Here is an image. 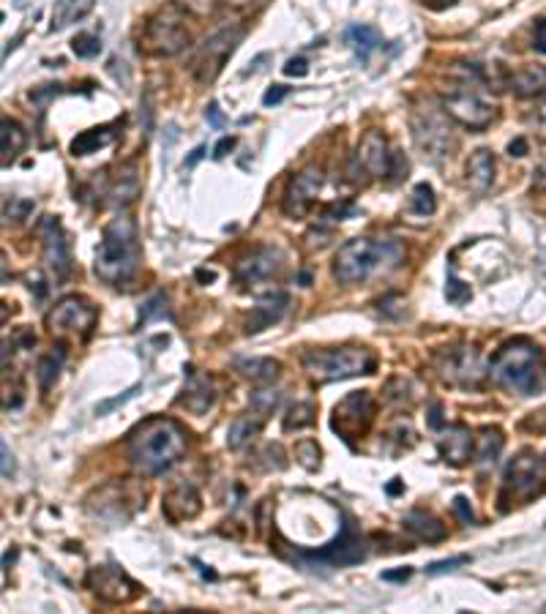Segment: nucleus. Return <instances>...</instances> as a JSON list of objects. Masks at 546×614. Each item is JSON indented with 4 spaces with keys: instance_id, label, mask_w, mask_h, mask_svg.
Listing matches in <instances>:
<instances>
[{
    "instance_id": "5",
    "label": "nucleus",
    "mask_w": 546,
    "mask_h": 614,
    "mask_svg": "<svg viewBox=\"0 0 546 614\" xmlns=\"http://www.w3.org/2000/svg\"><path fill=\"white\" fill-rule=\"evenodd\" d=\"M304 369L314 383H336L358 374H375L377 361L369 347H342V350H309Z\"/></svg>"
},
{
    "instance_id": "57",
    "label": "nucleus",
    "mask_w": 546,
    "mask_h": 614,
    "mask_svg": "<svg viewBox=\"0 0 546 614\" xmlns=\"http://www.w3.org/2000/svg\"><path fill=\"white\" fill-rule=\"evenodd\" d=\"M508 153H511V156H516V159H519V156H525V153H527V140H522V137H516V140L511 142V145H508Z\"/></svg>"
},
{
    "instance_id": "11",
    "label": "nucleus",
    "mask_w": 546,
    "mask_h": 614,
    "mask_svg": "<svg viewBox=\"0 0 546 614\" xmlns=\"http://www.w3.org/2000/svg\"><path fill=\"white\" fill-rule=\"evenodd\" d=\"M96 317H99L96 306H91L85 298L69 295V298H63V301L52 306L50 314H47V328L58 339H66V336L85 339L93 331Z\"/></svg>"
},
{
    "instance_id": "13",
    "label": "nucleus",
    "mask_w": 546,
    "mask_h": 614,
    "mask_svg": "<svg viewBox=\"0 0 546 614\" xmlns=\"http://www.w3.org/2000/svg\"><path fill=\"white\" fill-rule=\"evenodd\" d=\"M443 110L454 118L456 123H462L465 129L484 131L489 123L495 121V107L484 101L473 91V82L467 85H456L454 91H448L443 96Z\"/></svg>"
},
{
    "instance_id": "19",
    "label": "nucleus",
    "mask_w": 546,
    "mask_h": 614,
    "mask_svg": "<svg viewBox=\"0 0 546 614\" xmlns=\"http://www.w3.org/2000/svg\"><path fill=\"white\" fill-rule=\"evenodd\" d=\"M320 189H323V172L320 170L309 167V170L293 175V181H290L287 192H284V202H282L284 213L293 216V219L306 216L309 208L314 205V200H317Z\"/></svg>"
},
{
    "instance_id": "25",
    "label": "nucleus",
    "mask_w": 546,
    "mask_h": 614,
    "mask_svg": "<svg viewBox=\"0 0 546 614\" xmlns=\"http://www.w3.org/2000/svg\"><path fill=\"white\" fill-rule=\"evenodd\" d=\"M181 407H186L189 413L203 415L208 407L213 404V385L208 377L197 374L194 369H189V380L183 385V396L178 399Z\"/></svg>"
},
{
    "instance_id": "28",
    "label": "nucleus",
    "mask_w": 546,
    "mask_h": 614,
    "mask_svg": "<svg viewBox=\"0 0 546 614\" xmlns=\"http://www.w3.org/2000/svg\"><path fill=\"white\" fill-rule=\"evenodd\" d=\"M347 44L355 50L358 61L366 63L372 52L383 47V36H380L377 28H369V25H353V28L347 31Z\"/></svg>"
},
{
    "instance_id": "52",
    "label": "nucleus",
    "mask_w": 546,
    "mask_h": 614,
    "mask_svg": "<svg viewBox=\"0 0 546 614\" xmlns=\"http://www.w3.org/2000/svg\"><path fill=\"white\" fill-rule=\"evenodd\" d=\"M233 148H235L233 137H224V140H219V145L213 148V159H224L227 151H233Z\"/></svg>"
},
{
    "instance_id": "47",
    "label": "nucleus",
    "mask_w": 546,
    "mask_h": 614,
    "mask_svg": "<svg viewBox=\"0 0 546 614\" xmlns=\"http://www.w3.org/2000/svg\"><path fill=\"white\" fill-rule=\"evenodd\" d=\"M287 93H290L287 85H273V88H268V93L263 96V104L265 107H273V104H279Z\"/></svg>"
},
{
    "instance_id": "43",
    "label": "nucleus",
    "mask_w": 546,
    "mask_h": 614,
    "mask_svg": "<svg viewBox=\"0 0 546 614\" xmlns=\"http://www.w3.org/2000/svg\"><path fill=\"white\" fill-rule=\"evenodd\" d=\"M164 314H167V298H164V295H156V298H151V301L142 306L140 325L148 323L151 317H164Z\"/></svg>"
},
{
    "instance_id": "27",
    "label": "nucleus",
    "mask_w": 546,
    "mask_h": 614,
    "mask_svg": "<svg viewBox=\"0 0 546 614\" xmlns=\"http://www.w3.org/2000/svg\"><path fill=\"white\" fill-rule=\"evenodd\" d=\"M25 142H28V137H25V131H22L20 123L11 121V118H3V121H0V153H3V167H9V164L25 151Z\"/></svg>"
},
{
    "instance_id": "21",
    "label": "nucleus",
    "mask_w": 546,
    "mask_h": 614,
    "mask_svg": "<svg viewBox=\"0 0 546 614\" xmlns=\"http://www.w3.org/2000/svg\"><path fill=\"white\" fill-rule=\"evenodd\" d=\"M437 448H440L443 462L454 464V467H465L476 456V437L467 426H448Z\"/></svg>"
},
{
    "instance_id": "10",
    "label": "nucleus",
    "mask_w": 546,
    "mask_h": 614,
    "mask_svg": "<svg viewBox=\"0 0 546 614\" xmlns=\"http://www.w3.org/2000/svg\"><path fill=\"white\" fill-rule=\"evenodd\" d=\"M546 486V473L544 464L538 459L533 451H522L516 456L514 462L506 467V475H503V494L500 500H533L536 494L544 492Z\"/></svg>"
},
{
    "instance_id": "33",
    "label": "nucleus",
    "mask_w": 546,
    "mask_h": 614,
    "mask_svg": "<svg viewBox=\"0 0 546 614\" xmlns=\"http://www.w3.org/2000/svg\"><path fill=\"white\" fill-rule=\"evenodd\" d=\"M265 418H260V415H241L238 421L230 426V434H227V445L230 448H241V445H246L249 440H254L257 434H260V429H263Z\"/></svg>"
},
{
    "instance_id": "12",
    "label": "nucleus",
    "mask_w": 546,
    "mask_h": 614,
    "mask_svg": "<svg viewBox=\"0 0 546 614\" xmlns=\"http://www.w3.org/2000/svg\"><path fill=\"white\" fill-rule=\"evenodd\" d=\"M366 557V541L364 535L358 533L353 527V522L347 519V524L342 527V535L336 538L334 544H328L320 552L312 554H298V563L304 568H344V565L361 563Z\"/></svg>"
},
{
    "instance_id": "54",
    "label": "nucleus",
    "mask_w": 546,
    "mask_h": 614,
    "mask_svg": "<svg viewBox=\"0 0 546 614\" xmlns=\"http://www.w3.org/2000/svg\"><path fill=\"white\" fill-rule=\"evenodd\" d=\"M410 574H413L410 568H402V571H385L383 579H385V582H407V579H410Z\"/></svg>"
},
{
    "instance_id": "1",
    "label": "nucleus",
    "mask_w": 546,
    "mask_h": 614,
    "mask_svg": "<svg viewBox=\"0 0 546 614\" xmlns=\"http://www.w3.org/2000/svg\"><path fill=\"white\" fill-rule=\"evenodd\" d=\"M189 434L172 418H148L129 434V456L142 475H162L186 453Z\"/></svg>"
},
{
    "instance_id": "18",
    "label": "nucleus",
    "mask_w": 546,
    "mask_h": 614,
    "mask_svg": "<svg viewBox=\"0 0 546 614\" xmlns=\"http://www.w3.org/2000/svg\"><path fill=\"white\" fill-rule=\"evenodd\" d=\"M282 265L284 257L279 249H273V246H257V249H252L246 257L238 260L235 276H238V282L241 284L254 287V284H263L268 282V279H273V276H279V273H282Z\"/></svg>"
},
{
    "instance_id": "22",
    "label": "nucleus",
    "mask_w": 546,
    "mask_h": 614,
    "mask_svg": "<svg viewBox=\"0 0 546 614\" xmlns=\"http://www.w3.org/2000/svg\"><path fill=\"white\" fill-rule=\"evenodd\" d=\"M287 306H290L287 292H271V295L260 298L252 314H249V320H246V333H260L265 328H271L273 323H279L284 312H287Z\"/></svg>"
},
{
    "instance_id": "15",
    "label": "nucleus",
    "mask_w": 546,
    "mask_h": 614,
    "mask_svg": "<svg viewBox=\"0 0 546 614\" xmlns=\"http://www.w3.org/2000/svg\"><path fill=\"white\" fill-rule=\"evenodd\" d=\"M391 162H394V153L388 148V137L380 129H369L355 151L353 178L358 181L361 172L369 178H385L391 172Z\"/></svg>"
},
{
    "instance_id": "42",
    "label": "nucleus",
    "mask_w": 546,
    "mask_h": 614,
    "mask_svg": "<svg viewBox=\"0 0 546 614\" xmlns=\"http://www.w3.org/2000/svg\"><path fill=\"white\" fill-rule=\"evenodd\" d=\"M33 200H22V197H11V202H6V208H3V216H6V222H22V219H28L33 213Z\"/></svg>"
},
{
    "instance_id": "4",
    "label": "nucleus",
    "mask_w": 546,
    "mask_h": 614,
    "mask_svg": "<svg viewBox=\"0 0 546 614\" xmlns=\"http://www.w3.org/2000/svg\"><path fill=\"white\" fill-rule=\"evenodd\" d=\"M405 260V246L391 238H353L336 252L334 276L342 284H358L375 273L394 271Z\"/></svg>"
},
{
    "instance_id": "50",
    "label": "nucleus",
    "mask_w": 546,
    "mask_h": 614,
    "mask_svg": "<svg viewBox=\"0 0 546 614\" xmlns=\"http://www.w3.org/2000/svg\"><path fill=\"white\" fill-rule=\"evenodd\" d=\"M205 118H208V123H211L213 129H222V126H224V118H222V112H219V104H211V107L205 110Z\"/></svg>"
},
{
    "instance_id": "53",
    "label": "nucleus",
    "mask_w": 546,
    "mask_h": 614,
    "mask_svg": "<svg viewBox=\"0 0 546 614\" xmlns=\"http://www.w3.org/2000/svg\"><path fill=\"white\" fill-rule=\"evenodd\" d=\"M0 453H3V478H11V473H14V459H11L9 445H0Z\"/></svg>"
},
{
    "instance_id": "59",
    "label": "nucleus",
    "mask_w": 546,
    "mask_h": 614,
    "mask_svg": "<svg viewBox=\"0 0 546 614\" xmlns=\"http://www.w3.org/2000/svg\"><path fill=\"white\" fill-rule=\"evenodd\" d=\"M183 3H186V6H192V9H197V11H203L205 6H208V0H183Z\"/></svg>"
},
{
    "instance_id": "30",
    "label": "nucleus",
    "mask_w": 546,
    "mask_h": 614,
    "mask_svg": "<svg viewBox=\"0 0 546 614\" xmlns=\"http://www.w3.org/2000/svg\"><path fill=\"white\" fill-rule=\"evenodd\" d=\"M137 194H140V175H137V167L129 164V167H123L118 172V178H115L110 189V197L115 205H129L132 200H137Z\"/></svg>"
},
{
    "instance_id": "61",
    "label": "nucleus",
    "mask_w": 546,
    "mask_h": 614,
    "mask_svg": "<svg viewBox=\"0 0 546 614\" xmlns=\"http://www.w3.org/2000/svg\"><path fill=\"white\" fill-rule=\"evenodd\" d=\"M399 489H402V484H391V486H388V492H391V494H396V492H399Z\"/></svg>"
},
{
    "instance_id": "24",
    "label": "nucleus",
    "mask_w": 546,
    "mask_h": 614,
    "mask_svg": "<svg viewBox=\"0 0 546 614\" xmlns=\"http://www.w3.org/2000/svg\"><path fill=\"white\" fill-rule=\"evenodd\" d=\"M508 88L519 99H538L546 93V66H522L508 77Z\"/></svg>"
},
{
    "instance_id": "9",
    "label": "nucleus",
    "mask_w": 546,
    "mask_h": 614,
    "mask_svg": "<svg viewBox=\"0 0 546 614\" xmlns=\"http://www.w3.org/2000/svg\"><path fill=\"white\" fill-rule=\"evenodd\" d=\"M377 404L375 396L369 391H353L344 396L342 402L334 407V418H331V429H334L344 443L353 445L355 440H361L369 426L375 421Z\"/></svg>"
},
{
    "instance_id": "36",
    "label": "nucleus",
    "mask_w": 546,
    "mask_h": 614,
    "mask_svg": "<svg viewBox=\"0 0 546 614\" xmlns=\"http://www.w3.org/2000/svg\"><path fill=\"white\" fill-rule=\"evenodd\" d=\"M437 208V200H435V192H432V186L429 183H418L413 189V197H410V211L415 213V216H432Z\"/></svg>"
},
{
    "instance_id": "7",
    "label": "nucleus",
    "mask_w": 546,
    "mask_h": 614,
    "mask_svg": "<svg viewBox=\"0 0 546 614\" xmlns=\"http://www.w3.org/2000/svg\"><path fill=\"white\" fill-rule=\"evenodd\" d=\"M189 28H186V14L178 3H167L164 9L153 14L151 20L145 22L142 31V50L156 58H170L186 50L189 44Z\"/></svg>"
},
{
    "instance_id": "35",
    "label": "nucleus",
    "mask_w": 546,
    "mask_h": 614,
    "mask_svg": "<svg viewBox=\"0 0 546 614\" xmlns=\"http://www.w3.org/2000/svg\"><path fill=\"white\" fill-rule=\"evenodd\" d=\"M314 415H317V407L312 402H301L290 407V413L284 415V432H301V429H309L314 423Z\"/></svg>"
},
{
    "instance_id": "51",
    "label": "nucleus",
    "mask_w": 546,
    "mask_h": 614,
    "mask_svg": "<svg viewBox=\"0 0 546 614\" xmlns=\"http://www.w3.org/2000/svg\"><path fill=\"white\" fill-rule=\"evenodd\" d=\"M533 47L546 55V20H541L536 25V39H533Z\"/></svg>"
},
{
    "instance_id": "29",
    "label": "nucleus",
    "mask_w": 546,
    "mask_h": 614,
    "mask_svg": "<svg viewBox=\"0 0 546 614\" xmlns=\"http://www.w3.org/2000/svg\"><path fill=\"white\" fill-rule=\"evenodd\" d=\"M235 369H238L246 380H252V383L268 385L279 377V369H282V366L273 361V358H243V361L235 363Z\"/></svg>"
},
{
    "instance_id": "23",
    "label": "nucleus",
    "mask_w": 546,
    "mask_h": 614,
    "mask_svg": "<svg viewBox=\"0 0 546 614\" xmlns=\"http://www.w3.org/2000/svg\"><path fill=\"white\" fill-rule=\"evenodd\" d=\"M492 183H495V156L486 148H478L467 162V186L473 194L484 197Z\"/></svg>"
},
{
    "instance_id": "8",
    "label": "nucleus",
    "mask_w": 546,
    "mask_h": 614,
    "mask_svg": "<svg viewBox=\"0 0 546 614\" xmlns=\"http://www.w3.org/2000/svg\"><path fill=\"white\" fill-rule=\"evenodd\" d=\"M243 33H246V28H243L241 22L224 25L222 31L213 33L211 39L205 41L203 47L197 50V55H194V63H192V71L200 85H211V82L222 74L224 63H227V58H230V55L235 52L238 41L243 39Z\"/></svg>"
},
{
    "instance_id": "34",
    "label": "nucleus",
    "mask_w": 546,
    "mask_h": 614,
    "mask_svg": "<svg viewBox=\"0 0 546 614\" xmlns=\"http://www.w3.org/2000/svg\"><path fill=\"white\" fill-rule=\"evenodd\" d=\"M63 358H66V353L58 347V350H52L50 355H44L39 361V366H36V377H39V385L44 391L52 388L55 380H58V374H61L63 369Z\"/></svg>"
},
{
    "instance_id": "31",
    "label": "nucleus",
    "mask_w": 546,
    "mask_h": 614,
    "mask_svg": "<svg viewBox=\"0 0 546 614\" xmlns=\"http://www.w3.org/2000/svg\"><path fill=\"white\" fill-rule=\"evenodd\" d=\"M500 451H503V432H500V429H492V426L481 429V437H476V456H473V459L486 467V464L497 462Z\"/></svg>"
},
{
    "instance_id": "40",
    "label": "nucleus",
    "mask_w": 546,
    "mask_h": 614,
    "mask_svg": "<svg viewBox=\"0 0 546 614\" xmlns=\"http://www.w3.org/2000/svg\"><path fill=\"white\" fill-rule=\"evenodd\" d=\"M82 11H77V0H58V9L52 14V31H61L71 20H77Z\"/></svg>"
},
{
    "instance_id": "20",
    "label": "nucleus",
    "mask_w": 546,
    "mask_h": 614,
    "mask_svg": "<svg viewBox=\"0 0 546 614\" xmlns=\"http://www.w3.org/2000/svg\"><path fill=\"white\" fill-rule=\"evenodd\" d=\"M162 511L172 524L194 519V516L203 511V500H200L197 486L189 484V481H178L175 486H170L162 497Z\"/></svg>"
},
{
    "instance_id": "39",
    "label": "nucleus",
    "mask_w": 546,
    "mask_h": 614,
    "mask_svg": "<svg viewBox=\"0 0 546 614\" xmlns=\"http://www.w3.org/2000/svg\"><path fill=\"white\" fill-rule=\"evenodd\" d=\"M445 298H448V303H454V306H462V303H467L473 298V290H470V284H465L462 279H456L454 273H448Z\"/></svg>"
},
{
    "instance_id": "3",
    "label": "nucleus",
    "mask_w": 546,
    "mask_h": 614,
    "mask_svg": "<svg viewBox=\"0 0 546 614\" xmlns=\"http://www.w3.org/2000/svg\"><path fill=\"white\" fill-rule=\"evenodd\" d=\"M489 374L500 388L519 396H533L546 388V358L536 344H530L527 339H514L497 350Z\"/></svg>"
},
{
    "instance_id": "17",
    "label": "nucleus",
    "mask_w": 546,
    "mask_h": 614,
    "mask_svg": "<svg viewBox=\"0 0 546 614\" xmlns=\"http://www.w3.org/2000/svg\"><path fill=\"white\" fill-rule=\"evenodd\" d=\"M39 235H41V249H44V262L50 273L63 282L71 276V246L66 232H63L61 222L55 216H44L39 224Z\"/></svg>"
},
{
    "instance_id": "60",
    "label": "nucleus",
    "mask_w": 546,
    "mask_h": 614,
    "mask_svg": "<svg viewBox=\"0 0 546 614\" xmlns=\"http://www.w3.org/2000/svg\"><path fill=\"white\" fill-rule=\"evenodd\" d=\"M456 0H432V6H435V9H445V6H454Z\"/></svg>"
},
{
    "instance_id": "14",
    "label": "nucleus",
    "mask_w": 546,
    "mask_h": 614,
    "mask_svg": "<svg viewBox=\"0 0 546 614\" xmlns=\"http://www.w3.org/2000/svg\"><path fill=\"white\" fill-rule=\"evenodd\" d=\"M88 587L96 598H102L107 604H132L134 598L142 593V587L134 582L132 576L123 574L118 565H99L91 568L88 574Z\"/></svg>"
},
{
    "instance_id": "56",
    "label": "nucleus",
    "mask_w": 546,
    "mask_h": 614,
    "mask_svg": "<svg viewBox=\"0 0 546 614\" xmlns=\"http://www.w3.org/2000/svg\"><path fill=\"white\" fill-rule=\"evenodd\" d=\"M440 413H443V407H440V404H432V410H429V426H432V429H443Z\"/></svg>"
},
{
    "instance_id": "26",
    "label": "nucleus",
    "mask_w": 546,
    "mask_h": 614,
    "mask_svg": "<svg viewBox=\"0 0 546 614\" xmlns=\"http://www.w3.org/2000/svg\"><path fill=\"white\" fill-rule=\"evenodd\" d=\"M402 524H405V530H410L418 541H426V544H440V541L448 538L445 524L440 522L435 514H429V511H410Z\"/></svg>"
},
{
    "instance_id": "41",
    "label": "nucleus",
    "mask_w": 546,
    "mask_h": 614,
    "mask_svg": "<svg viewBox=\"0 0 546 614\" xmlns=\"http://www.w3.org/2000/svg\"><path fill=\"white\" fill-rule=\"evenodd\" d=\"M295 459L304 464L306 470H317L320 467V448L314 440H301L295 445Z\"/></svg>"
},
{
    "instance_id": "2",
    "label": "nucleus",
    "mask_w": 546,
    "mask_h": 614,
    "mask_svg": "<svg viewBox=\"0 0 546 614\" xmlns=\"http://www.w3.org/2000/svg\"><path fill=\"white\" fill-rule=\"evenodd\" d=\"M140 268V235H137V222L132 216H118L112 219L102 232V243L96 252L93 271L104 284L121 287L132 282L134 273Z\"/></svg>"
},
{
    "instance_id": "46",
    "label": "nucleus",
    "mask_w": 546,
    "mask_h": 614,
    "mask_svg": "<svg viewBox=\"0 0 546 614\" xmlns=\"http://www.w3.org/2000/svg\"><path fill=\"white\" fill-rule=\"evenodd\" d=\"M284 74H287V77H306V74H309V63H306L304 58H290L287 66H284Z\"/></svg>"
},
{
    "instance_id": "32",
    "label": "nucleus",
    "mask_w": 546,
    "mask_h": 614,
    "mask_svg": "<svg viewBox=\"0 0 546 614\" xmlns=\"http://www.w3.org/2000/svg\"><path fill=\"white\" fill-rule=\"evenodd\" d=\"M112 140H115V134L110 131V126L82 131L80 137L71 142V153H74V156H91V153H96L99 148H107Z\"/></svg>"
},
{
    "instance_id": "48",
    "label": "nucleus",
    "mask_w": 546,
    "mask_h": 614,
    "mask_svg": "<svg viewBox=\"0 0 546 614\" xmlns=\"http://www.w3.org/2000/svg\"><path fill=\"white\" fill-rule=\"evenodd\" d=\"M405 172H407V159H405V156H402V153H394V162H391V172H388V175H391V181H399V178H402Z\"/></svg>"
},
{
    "instance_id": "44",
    "label": "nucleus",
    "mask_w": 546,
    "mask_h": 614,
    "mask_svg": "<svg viewBox=\"0 0 546 614\" xmlns=\"http://www.w3.org/2000/svg\"><path fill=\"white\" fill-rule=\"evenodd\" d=\"M265 0H222L224 9L235 11V14H249V11H257L263 6Z\"/></svg>"
},
{
    "instance_id": "58",
    "label": "nucleus",
    "mask_w": 546,
    "mask_h": 614,
    "mask_svg": "<svg viewBox=\"0 0 546 614\" xmlns=\"http://www.w3.org/2000/svg\"><path fill=\"white\" fill-rule=\"evenodd\" d=\"M203 153H205V148H203V145H200V148H197V151H194L192 156H189V162H186V167H194V164L203 159Z\"/></svg>"
},
{
    "instance_id": "55",
    "label": "nucleus",
    "mask_w": 546,
    "mask_h": 614,
    "mask_svg": "<svg viewBox=\"0 0 546 614\" xmlns=\"http://www.w3.org/2000/svg\"><path fill=\"white\" fill-rule=\"evenodd\" d=\"M533 126H536L538 134H541V137L546 140V104L536 112V115H533Z\"/></svg>"
},
{
    "instance_id": "37",
    "label": "nucleus",
    "mask_w": 546,
    "mask_h": 614,
    "mask_svg": "<svg viewBox=\"0 0 546 614\" xmlns=\"http://www.w3.org/2000/svg\"><path fill=\"white\" fill-rule=\"evenodd\" d=\"M71 50H74L77 58L91 61V58H96V55L102 52V41H99V36H93V33H77L74 41H71Z\"/></svg>"
},
{
    "instance_id": "16",
    "label": "nucleus",
    "mask_w": 546,
    "mask_h": 614,
    "mask_svg": "<svg viewBox=\"0 0 546 614\" xmlns=\"http://www.w3.org/2000/svg\"><path fill=\"white\" fill-rule=\"evenodd\" d=\"M437 374L440 380L448 385H459V388H476L481 383V366H478L476 350L470 347H454V350H443L435 358Z\"/></svg>"
},
{
    "instance_id": "49",
    "label": "nucleus",
    "mask_w": 546,
    "mask_h": 614,
    "mask_svg": "<svg viewBox=\"0 0 546 614\" xmlns=\"http://www.w3.org/2000/svg\"><path fill=\"white\" fill-rule=\"evenodd\" d=\"M454 511L459 516H462V522L473 524V511H470V503H467L465 497H456V500H454Z\"/></svg>"
},
{
    "instance_id": "38",
    "label": "nucleus",
    "mask_w": 546,
    "mask_h": 614,
    "mask_svg": "<svg viewBox=\"0 0 546 614\" xmlns=\"http://www.w3.org/2000/svg\"><path fill=\"white\" fill-rule=\"evenodd\" d=\"M282 402V393L279 391H254L252 393V413L260 415V418H268L273 415V410Z\"/></svg>"
},
{
    "instance_id": "6",
    "label": "nucleus",
    "mask_w": 546,
    "mask_h": 614,
    "mask_svg": "<svg viewBox=\"0 0 546 614\" xmlns=\"http://www.w3.org/2000/svg\"><path fill=\"white\" fill-rule=\"evenodd\" d=\"M448 112L443 110V104L437 107L432 101H421L413 110V140L418 145V151L429 156L432 162H440L445 156H451L456 148V137L451 123H448Z\"/></svg>"
},
{
    "instance_id": "45",
    "label": "nucleus",
    "mask_w": 546,
    "mask_h": 614,
    "mask_svg": "<svg viewBox=\"0 0 546 614\" xmlns=\"http://www.w3.org/2000/svg\"><path fill=\"white\" fill-rule=\"evenodd\" d=\"M465 563H470V557L462 554V557H451V560H443V563H432L426 571H429V574H443V571H454L456 565H465Z\"/></svg>"
}]
</instances>
